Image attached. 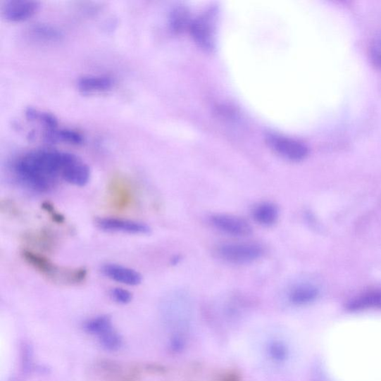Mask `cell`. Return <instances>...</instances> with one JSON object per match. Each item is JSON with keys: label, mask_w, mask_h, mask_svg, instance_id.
<instances>
[{"label": "cell", "mask_w": 381, "mask_h": 381, "mask_svg": "<svg viewBox=\"0 0 381 381\" xmlns=\"http://www.w3.org/2000/svg\"><path fill=\"white\" fill-rule=\"evenodd\" d=\"M80 157L54 149H36L18 157L12 163V172L25 188L46 193L58 185L60 179Z\"/></svg>", "instance_id": "cell-1"}, {"label": "cell", "mask_w": 381, "mask_h": 381, "mask_svg": "<svg viewBox=\"0 0 381 381\" xmlns=\"http://www.w3.org/2000/svg\"><path fill=\"white\" fill-rule=\"evenodd\" d=\"M22 256L36 271L54 282L77 285L83 282L87 277V271L85 268L70 269L58 267L44 256L29 249H24Z\"/></svg>", "instance_id": "cell-2"}, {"label": "cell", "mask_w": 381, "mask_h": 381, "mask_svg": "<svg viewBox=\"0 0 381 381\" xmlns=\"http://www.w3.org/2000/svg\"><path fill=\"white\" fill-rule=\"evenodd\" d=\"M218 253L222 258L234 264H247L258 259L263 249L253 243L227 244L219 247Z\"/></svg>", "instance_id": "cell-3"}, {"label": "cell", "mask_w": 381, "mask_h": 381, "mask_svg": "<svg viewBox=\"0 0 381 381\" xmlns=\"http://www.w3.org/2000/svg\"><path fill=\"white\" fill-rule=\"evenodd\" d=\"M268 139L273 150L289 161H301L308 155V147L298 140L279 135H271Z\"/></svg>", "instance_id": "cell-4"}, {"label": "cell", "mask_w": 381, "mask_h": 381, "mask_svg": "<svg viewBox=\"0 0 381 381\" xmlns=\"http://www.w3.org/2000/svg\"><path fill=\"white\" fill-rule=\"evenodd\" d=\"M40 8V4L32 0H9L3 3L2 17L7 21L20 23L30 20Z\"/></svg>", "instance_id": "cell-5"}, {"label": "cell", "mask_w": 381, "mask_h": 381, "mask_svg": "<svg viewBox=\"0 0 381 381\" xmlns=\"http://www.w3.org/2000/svg\"><path fill=\"white\" fill-rule=\"evenodd\" d=\"M96 225L100 230L110 232L144 235L150 232V227L143 223L122 218H99Z\"/></svg>", "instance_id": "cell-6"}, {"label": "cell", "mask_w": 381, "mask_h": 381, "mask_svg": "<svg viewBox=\"0 0 381 381\" xmlns=\"http://www.w3.org/2000/svg\"><path fill=\"white\" fill-rule=\"evenodd\" d=\"M114 78L108 75H87L78 78L77 88L83 94L108 93L115 86Z\"/></svg>", "instance_id": "cell-7"}, {"label": "cell", "mask_w": 381, "mask_h": 381, "mask_svg": "<svg viewBox=\"0 0 381 381\" xmlns=\"http://www.w3.org/2000/svg\"><path fill=\"white\" fill-rule=\"evenodd\" d=\"M213 225L219 230L236 237H246L252 233L249 223L239 217L216 215L212 218Z\"/></svg>", "instance_id": "cell-8"}, {"label": "cell", "mask_w": 381, "mask_h": 381, "mask_svg": "<svg viewBox=\"0 0 381 381\" xmlns=\"http://www.w3.org/2000/svg\"><path fill=\"white\" fill-rule=\"evenodd\" d=\"M101 272L105 277L115 282L130 286L141 284L142 275L137 270L120 265L106 264L102 266Z\"/></svg>", "instance_id": "cell-9"}, {"label": "cell", "mask_w": 381, "mask_h": 381, "mask_svg": "<svg viewBox=\"0 0 381 381\" xmlns=\"http://www.w3.org/2000/svg\"><path fill=\"white\" fill-rule=\"evenodd\" d=\"M191 32L196 43L206 49L211 50L214 46V28L211 20L207 16L194 21L191 25Z\"/></svg>", "instance_id": "cell-10"}, {"label": "cell", "mask_w": 381, "mask_h": 381, "mask_svg": "<svg viewBox=\"0 0 381 381\" xmlns=\"http://www.w3.org/2000/svg\"><path fill=\"white\" fill-rule=\"evenodd\" d=\"M31 40L40 44H49L62 40V32L54 25L37 23L32 26L28 32Z\"/></svg>", "instance_id": "cell-11"}, {"label": "cell", "mask_w": 381, "mask_h": 381, "mask_svg": "<svg viewBox=\"0 0 381 381\" xmlns=\"http://www.w3.org/2000/svg\"><path fill=\"white\" fill-rule=\"evenodd\" d=\"M44 139L49 142H63L78 146L85 142L84 136L74 129L71 128H56L54 130H44Z\"/></svg>", "instance_id": "cell-12"}, {"label": "cell", "mask_w": 381, "mask_h": 381, "mask_svg": "<svg viewBox=\"0 0 381 381\" xmlns=\"http://www.w3.org/2000/svg\"><path fill=\"white\" fill-rule=\"evenodd\" d=\"M109 192L112 204L116 209H125L132 203V191L128 185L122 182H113L110 185Z\"/></svg>", "instance_id": "cell-13"}, {"label": "cell", "mask_w": 381, "mask_h": 381, "mask_svg": "<svg viewBox=\"0 0 381 381\" xmlns=\"http://www.w3.org/2000/svg\"><path fill=\"white\" fill-rule=\"evenodd\" d=\"M90 178V169L82 160L78 159L73 163L63 176V180L76 187H85Z\"/></svg>", "instance_id": "cell-14"}, {"label": "cell", "mask_w": 381, "mask_h": 381, "mask_svg": "<svg viewBox=\"0 0 381 381\" xmlns=\"http://www.w3.org/2000/svg\"><path fill=\"white\" fill-rule=\"evenodd\" d=\"M253 215L259 225L270 227L277 222L279 210L277 206L272 203H261L254 208Z\"/></svg>", "instance_id": "cell-15"}, {"label": "cell", "mask_w": 381, "mask_h": 381, "mask_svg": "<svg viewBox=\"0 0 381 381\" xmlns=\"http://www.w3.org/2000/svg\"><path fill=\"white\" fill-rule=\"evenodd\" d=\"M350 311L381 308V292H370L351 300L347 304Z\"/></svg>", "instance_id": "cell-16"}, {"label": "cell", "mask_w": 381, "mask_h": 381, "mask_svg": "<svg viewBox=\"0 0 381 381\" xmlns=\"http://www.w3.org/2000/svg\"><path fill=\"white\" fill-rule=\"evenodd\" d=\"M26 119L42 125L45 130H54L58 127L57 117L49 112L37 108H29L25 112Z\"/></svg>", "instance_id": "cell-17"}, {"label": "cell", "mask_w": 381, "mask_h": 381, "mask_svg": "<svg viewBox=\"0 0 381 381\" xmlns=\"http://www.w3.org/2000/svg\"><path fill=\"white\" fill-rule=\"evenodd\" d=\"M319 292L311 285H300L294 289L291 293V300L296 305H306L316 299Z\"/></svg>", "instance_id": "cell-18"}, {"label": "cell", "mask_w": 381, "mask_h": 381, "mask_svg": "<svg viewBox=\"0 0 381 381\" xmlns=\"http://www.w3.org/2000/svg\"><path fill=\"white\" fill-rule=\"evenodd\" d=\"M84 330L89 335L99 337L113 328L112 320L109 316H99L84 324Z\"/></svg>", "instance_id": "cell-19"}, {"label": "cell", "mask_w": 381, "mask_h": 381, "mask_svg": "<svg viewBox=\"0 0 381 381\" xmlns=\"http://www.w3.org/2000/svg\"><path fill=\"white\" fill-rule=\"evenodd\" d=\"M101 346L108 351H119L123 344L121 335L114 328L98 337Z\"/></svg>", "instance_id": "cell-20"}, {"label": "cell", "mask_w": 381, "mask_h": 381, "mask_svg": "<svg viewBox=\"0 0 381 381\" xmlns=\"http://www.w3.org/2000/svg\"><path fill=\"white\" fill-rule=\"evenodd\" d=\"M189 23L187 11L182 8H177L173 11L170 15V25L173 31L182 32Z\"/></svg>", "instance_id": "cell-21"}, {"label": "cell", "mask_w": 381, "mask_h": 381, "mask_svg": "<svg viewBox=\"0 0 381 381\" xmlns=\"http://www.w3.org/2000/svg\"><path fill=\"white\" fill-rule=\"evenodd\" d=\"M33 349L28 343H23L21 346V366L25 374H29L33 369Z\"/></svg>", "instance_id": "cell-22"}, {"label": "cell", "mask_w": 381, "mask_h": 381, "mask_svg": "<svg viewBox=\"0 0 381 381\" xmlns=\"http://www.w3.org/2000/svg\"><path fill=\"white\" fill-rule=\"evenodd\" d=\"M110 295L113 300L121 305H127L133 299L132 293L120 287L112 289Z\"/></svg>", "instance_id": "cell-23"}, {"label": "cell", "mask_w": 381, "mask_h": 381, "mask_svg": "<svg viewBox=\"0 0 381 381\" xmlns=\"http://www.w3.org/2000/svg\"><path fill=\"white\" fill-rule=\"evenodd\" d=\"M370 56L375 65L381 69V32L373 39L370 46Z\"/></svg>", "instance_id": "cell-24"}, {"label": "cell", "mask_w": 381, "mask_h": 381, "mask_svg": "<svg viewBox=\"0 0 381 381\" xmlns=\"http://www.w3.org/2000/svg\"><path fill=\"white\" fill-rule=\"evenodd\" d=\"M270 351L273 358L277 361H283L286 358V348L282 344H273L270 346Z\"/></svg>", "instance_id": "cell-25"}, {"label": "cell", "mask_w": 381, "mask_h": 381, "mask_svg": "<svg viewBox=\"0 0 381 381\" xmlns=\"http://www.w3.org/2000/svg\"><path fill=\"white\" fill-rule=\"evenodd\" d=\"M42 208L45 210L46 213H48L51 216V218L54 219V220L56 223H62L64 222V216L57 212L54 205H52L49 202H44L42 204Z\"/></svg>", "instance_id": "cell-26"}]
</instances>
